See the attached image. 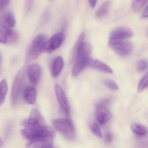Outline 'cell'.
Masks as SVG:
<instances>
[{
	"instance_id": "6da1fadb",
	"label": "cell",
	"mask_w": 148,
	"mask_h": 148,
	"mask_svg": "<svg viewBox=\"0 0 148 148\" xmlns=\"http://www.w3.org/2000/svg\"><path fill=\"white\" fill-rule=\"evenodd\" d=\"M84 33H82L75 46L76 60L72 71L74 77H77L80 74L91 58L92 47L89 43L84 41Z\"/></svg>"
},
{
	"instance_id": "7a4b0ae2",
	"label": "cell",
	"mask_w": 148,
	"mask_h": 148,
	"mask_svg": "<svg viewBox=\"0 0 148 148\" xmlns=\"http://www.w3.org/2000/svg\"><path fill=\"white\" fill-rule=\"evenodd\" d=\"M22 136L30 141L40 140H52L55 136L54 129L50 126L45 125L26 128L21 131Z\"/></svg>"
},
{
	"instance_id": "3957f363",
	"label": "cell",
	"mask_w": 148,
	"mask_h": 148,
	"mask_svg": "<svg viewBox=\"0 0 148 148\" xmlns=\"http://www.w3.org/2000/svg\"><path fill=\"white\" fill-rule=\"evenodd\" d=\"M53 126L67 140H73L75 137V130L71 120L68 118L54 119L51 120Z\"/></svg>"
},
{
	"instance_id": "277c9868",
	"label": "cell",
	"mask_w": 148,
	"mask_h": 148,
	"mask_svg": "<svg viewBox=\"0 0 148 148\" xmlns=\"http://www.w3.org/2000/svg\"><path fill=\"white\" fill-rule=\"evenodd\" d=\"M47 40V37L44 34H39L34 38L28 49L27 55V63L38 58L42 53L43 46Z\"/></svg>"
},
{
	"instance_id": "5b68a950",
	"label": "cell",
	"mask_w": 148,
	"mask_h": 148,
	"mask_svg": "<svg viewBox=\"0 0 148 148\" xmlns=\"http://www.w3.org/2000/svg\"><path fill=\"white\" fill-rule=\"evenodd\" d=\"M26 79L25 71L22 69L18 73L13 85L12 92V102L15 106L18 102L24 88Z\"/></svg>"
},
{
	"instance_id": "8992f818",
	"label": "cell",
	"mask_w": 148,
	"mask_h": 148,
	"mask_svg": "<svg viewBox=\"0 0 148 148\" xmlns=\"http://www.w3.org/2000/svg\"><path fill=\"white\" fill-rule=\"evenodd\" d=\"M21 125L26 128H32L45 125V119L40 112L37 108L32 109L30 117L23 120Z\"/></svg>"
},
{
	"instance_id": "52a82bcc",
	"label": "cell",
	"mask_w": 148,
	"mask_h": 148,
	"mask_svg": "<svg viewBox=\"0 0 148 148\" xmlns=\"http://www.w3.org/2000/svg\"><path fill=\"white\" fill-rule=\"evenodd\" d=\"M109 45L115 53L121 56L129 55L133 50L132 44L126 40L109 42Z\"/></svg>"
},
{
	"instance_id": "ba28073f",
	"label": "cell",
	"mask_w": 148,
	"mask_h": 148,
	"mask_svg": "<svg viewBox=\"0 0 148 148\" xmlns=\"http://www.w3.org/2000/svg\"><path fill=\"white\" fill-rule=\"evenodd\" d=\"M65 40V35L62 33L56 34L47 40L42 49V52L50 53L59 48Z\"/></svg>"
},
{
	"instance_id": "9c48e42d",
	"label": "cell",
	"mask_w": 148,
	"mask_h": 148,
	"mask_svg": "<svg viewBox=\"0 0 148 148\" xmlns=\"http://www.w3.org/2000/svg\"><path fill=\"white\" fill-rule=\"evenodd\" d=\"M133 34L131 29L125 27H120L111 32L109 42L126 40L132 38Z\"/></svg>"
},
{
	"instance_id": "30bf717a",
	"label": "cell",
	"mask_w": 148,
	"mask_h": 148,
	"mask_svg": "<svg viewBox=\"0 0 148 148\" xmlns=\"http://www.w3.org/2000/svg\"><path fill=\"white\" fill-rule=\"evenodd\" d=\"M55 91L56 97L62 110L67 116H69L70 113V105L63 88L60 85L56 84L55 85Z\"/></svg>"
},
{
	"instance_id": "8fae6325",
	"label": "cell",
	"mask_w": 148,
	"mask_h": 148,
	"mask_svg": "<svg viewBox=\"0 0 148 148\" xmlns=\"http://www.w3.org/2000/svg\"><path fill=\"white\" fill-rule=\"evenodd\" d=\"M27 74L31 86H36L41 77V67L37 64H32L27 68Z\"/></svg>"
},
{
	"instance_id": "7c38bea8",
	"label": "cell",
	"mask_w": 148,
	"mask_h": 148,
	"mask_svg": "<svg viewBox=\"0 0 148 148\" xmlns=\"http://www.w3.org/2000/svg\"><path fill=\"white\" fill-rule=\"evenodd\" d=\"M112 114L106 106L98 105L95 112V117L97 122L100 124H105L112 118Z\"/></svg>"
},
{
	"instance_id": "4fadbf2b",
	"label": "cell",
	"mask_w": 148,
	"mask_h": 148,
	"mask_svg": "<svg viewBox=\"0 0 148 148\" xmlns=\"http://www.w3.org/2000/svg\"><path fill=\"white\" fill-rule=\"evenodd\" d=\"M86 66L96 69L105 73H112V69L107 65L97 60L90 58L87 63Z\"/></svg>"
},
{
	"instance_id": "5bb4252c",
	"label": "cell",
	"mask_w": 148,
	"mask_h": 148,
	"mask_svg": "<svg viewBox=\"0 0 148 148\" xmlns=\"http://www.w3.org/2000/svg\"><path fill=\"white\" fill-rule=\"evenodd\" d=\"M15 24L14 16L11 12L4 14L0 18V25L3 29H11L14 26Z\"/></svg>"
},
{
	"instance_id": "9a60e30c",
	"label": "cell",
	"mask_w": 148,
	"mask_h": 148,
	"mask_svg": "<svg viewBox=\"0 0 148 148\" xmlns=\"http://www.w3.org/2000/svg\"><path fill=\"white\" fill-rule=\"evenodd\" d=\"M24 97L28 103L35 104L37 97V91L35 87L32 86L27 87L24 92Z\"/></svg>"
},
{
	"instance_id": "2e32d148",
	"label": "cell",
	"mask_w": 148,
	"mask_h": 148,
	"mask_svg": "<svg viewBox=\"0 0 148 148\" xmlns=\"http://www.w3.org/2000/svg\"><path fill=\"white\" fill-rule=\"evenodd\" d=\"M64 66V60L61 56L57 57L53 60L51 68L52 76L57 77L61 72Z\"/></svg>"
},
{
	"instance_id": "e0dca14e",
	"label": "cell",
	"mask_w": 148,
	"mask_h": 148,
	"mask_svg": "<svg viewBox=\"0 0 148 148\" xmlns=\"http://www.w3.org/2000/svg\"><path fill=\"white\" fill-rule=\"evenodd\" d=\"M52 140H40L30 141L27 144L28 148H51L53 147Z\"/></svg>"
},
{
	"instance_id": "ac0fdd59",
	"label": "cell",
	"mask_w": 148,
	"mask_h": 148,
	"mask_svg": "<svg viewBox=\"0 0 148 148\" xmlns=\"http://www.w3.org/2000/svg\"><path fill=\"white\" fill-rule=\"evenodd\" d=\"M111 6V3L110 1H106L103 3L98 8L96 13V17L97 18H102L108 14Z\"/></svg>"
},
{
	"instance_id": "d6986e66",
	"label": "cell",
	"mask_w": 148,
	"mask_h": 148,
	"mask_svg": "<svg viewBox=\"0 0 148 148\" xmlns=\"http://www.w3.org/2000/svg\"><path fill=\"white\" fill-rule=\"evenodd\" d=\"M132 130L136 135L144 136L147 133V129L145 126L138 123H134L131 125Z\"/></svg>"
},
{
	"instance_id": "ffe728a7",
	"label": "cell",
	"mask_w": 148,
	"mask_h": 148,
	"mask_svg": "<svg viewBox=\"0 0 148 148\" xmlns=\"http://www.w3.org/2000/svg\"><path fill=\"white\" fill-rule=\"evenodd\" d=\"M8 86L5 79H3L0 82V106L3 104L7 93Z\"/></svg>"
},
{
	"instance_id": "44dd1931",
	"label": "cell",
	"mask_w": 148,
	"mask_h": 148,
	"mask_svg": "<svg viewBox=\"0 0 148 148\" xmlns=\"http://www.w3.org/2000/svg\"><path fill=\"white\" fill-rule=\"evenodd\" d=\"M147 2V0H132V11L136 13H138L145 6Z\"/></svg>"
},
{
	"instance_id": "7402d4cb",
	"label": "cell",
	"mask_w": 148,
	"mask_h": 148,
	"mask_svg": "<svg viewBox=\"0 0 148 148\" xmlns=\"http://www.w3.org/2000/svg\"><path fill=\"white\" fill-rule=\"evenodd\" d=\"M7 33V44H14L18 41V34L12 29H6Z\"/></svg>"
},
{
	"instance_id": "603a6c76",
	"label": "cell",
	"mask_w": 148,
	"mask_h": 148,
	"mask_svg": "<svg viewBox=\"0 0 148 148\" xmlns=\"http://www.w3.org/2000/svg\"><path fill=\"white\" fill-rule=\"evenodd\" d=\"M148 86V74L146 73L141 79L138 83L137 91L138 92H142Z\"/></svg>"
},
{
	"instance_id": "cb8c5ba5",
	"label": "cell",
	"mask_w": 148,
	"mask_h": 148,
	"mask_svg": "<svg viewBox=\"0 0 148 148\" xmlns=\"http://www.w3.org/2000/svg\"><path fill=\"white\" fill-rule=\"evenodd\" d=\"M103 83L106 86L111 90H117L119 89L118 86L113 80L108 79H104L103 80Z\"/></svg>"
},
{
	"instance_id": "d4e9b609",
	"label": "cell",
	"mask_w": 148,
	"mask_h": 148,
	"mask_svg": "<svg viewBox=\"0 0 148 148\" xmlns=\"http://www.w3.org/2000/svg\"><path fill=\"white\" fill-rule=\"evenodd\" d=\"M0 43L7 44V33L6 30L0 28Z\"/></svg>"
},
{
	"instance_id": "484cf974",
	"label": "cell",
	"mask_w": 148,
	"mask_h": 148,
	"mask_svg": "<svg viewBox=\"0 0 148 148\" xmlns=\"http://www.w3.org/2000/svg\"><path fill=\"white\" fill-rule=\"evenodd\" d=\"M91 130L94 135L99 138L103 137L102 132L100 128L95 123L92 124L91 126Z\"/></svg>"
},
{
	"instance_id": "4316f807",
	"label": "cell",
	"mask_w": 148,
	"mask_h": 148,
	"mask_svg": "<svg viewBox=\"0 0 148 148\" xmlns=\"http://www.w3.org/2000/svg\"><path fill=\"white\" fill-rule=\"evenodd\" d=\"M147 67V61L145 59H142L138 61L137 68L140 72L144 71Z\"/></svg>"
},
{
	"instance_id": "83f0119b",
	"label": "cell",
	"mask_w": 148,
	"mask_h": 148,
	"mask_svg": "<svg viewBox=\"0 0 148 148\" xmlns=\"http://www.w3.org/2000/svg\"><path fill=\"white\" fill-rule=\"evenodd\" d=\"M33 4L34 0H26L25 5V10L26 12H28L31 10Z\"/></svg>"
},
{
	"instance_id": "f1b7e54d",
	"label": "cell",
	"mask_w": 148,
	"mask_h": 148,
	"mask_svg": "<svg viewBox=\"0 0 148 148\" xmlns=\"http://www.w3.org/2000/svg\"><path fill=\"white\" fill-rule=\"evenodd\" d=\"M10 0H0V10L7 6L9 4Z\"/></svg>"
},
{
	"instance_id": "f546056e",
	"label": "cell",
	"mask_w": 148,
	"mask_h": 148,
	"mask_svg": "<svg viewBox=\"0 0 148 148\" xmlns=\"http://www.w3.org/2000/svg\"><path fill=\"white\" fill-rule=\"evenodd\" d=\"M105 139L108 143H110L112 140V133L110 132H107L105 134Z\"/></svg>"
},
{
	"instance_id": "4dcf8cb0",
	"label": "cell",
	"mask_w": 148,
	"mask_h": 148,
	"mask_svg": "<svg viewBox=\"0 0 148 148\" xmlns=\"http://www.w3.org/2000/svg\"><path fill=\"white\" fill-rule=\"evenodd\" d=\"M148 6L146 5L144 9L143 12V14H142V18H148Z\"/></svg>"
},
{
	"instance_id": "1f68e13d",
	"label": "cell",
	"mask_w": 148,
	"mask_h": 148,
	"mask_svg": "<svg viewBox=\"0 0 148 148\" xmlns=\"http://www.w3.org/2000/svg\"><path fill=\"white\" fill-rule=\"evenodd\" d=\"M88 1H89V4H90L91 8L92 9L95 8V6L97 5V0H88Z\"/></svg>"
},
{
	"instance_id": "d6a6232c",
	"label": "cell",
	"mask_w": 148,
	"mask_h": 148,
	"mask_svg": "<svg viewBox=\"0 0 148 148\" xmlns=\"http://www.w3.org/2000/svg\"><path fill=\"white\" fill-rule=\"evenodd\" d=\"M4 145V143H3V140L0 138V147H2Z\"/></svg>"
}]
</instances>
